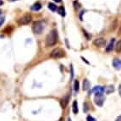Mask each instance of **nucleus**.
Instances as JSON below:
<instances>
[{
	"instance_id": "nucleus-21",
	"label": "nucleus",
	"mask_w": 121,
	"mask_h": 121,
	"mask_svg": "<svg viewBox=\"0 0 121 121\" xmlns=\"http://www.w3.org/2000/svg\"><path fill=\"white\" fill-rule=\"evenodd\" d=\"M70 69H71V78H73V74H74L73 72H74V71H73V66L72 65L70 66Z\"/></svg>"
},
{
	"instance_id": "nucleus-16",
	"label": "nucleus",
	"mask_w": 121,
	"mask_h": 121,
	"mask_svg": "<svg viewBox=\"0 0 121 121\" xmlns=\"http://www.w3.org/2000/svg\"><path fill=\"white\" fill-rule=\"evenodd\" d=\"M115 49L118 52H121V40H119L116 45H115Z\"/></svg>"
},
{
	"instance_id": "nucleus-14",
	"label": "nucleus",
	"mask_w": 121,
	"mask_h": 121,
	"mask_svg": "<svg viewBox=\"0 0 121 121\" xmlns=\"http://www.w3.org/2000/svg\"><path fill=\"white\" fill-rule=\"evenodd\" d=\"M42 9V4H39V3H36L33 6H31V9L32 10H35V11H38Z\"/></svg>"
},
{
	"instance_id": "nucleus-27",
	"label": "nucleus",
	"mask_w": 121,
	"mask_h": 121,
	"mask_svg": "<svg viewBox=\"0 0 121 121\" xmlns=\"http://www.w3.org/2000/svg\"><path fill=\"white\" fill-rule=\"evenodd\" d=\"M67 121H72V120H71L70 118H68V119H67Z\"/></svg>"
},
{
	"instance_id": "nucleus-19",
	"label": "nucleus",
	"mask_w": 121,
	"mask_h": 121,
	"mask_svg": "<svg viewBox=\"0 0 121 121\" xmlns=\"http://www.w3.org/2000/svg\"><path fill=\"white\" fill-rule=\"evenodd\" d=\"M86 121H97V120H96V119H94L92 116L88 115V116L86 117Z\"/></svg>"
},
{
	"instance_id": "nucleus-26",
	"label": "nucleus",
	"mask_w": 121,
	"mask_h": 121,
	"mask_svg": "<svg viewBox=\"0 0 121 121\" xmlns=\"http://www.w3.org/2000/svg\"><path fill=\"white\" fill-rule=\"evenodd\" d=\"M53 1H55V2H57V3H59V2H61V0H53Z\"/></svg>"
},
{
	"instance_id": "nucleus-2",
	"label": "nucleus",
	"mask_w": 121,
	"mask_h": 121,
	"mask_svg": "<svg viewBox=\"0 0 121 121\" xmlns=\"http://www.w3.org/2000/svg\"><path fill=\"white\" fill-rule=\"evenodd\" d=\"M44 27H45V25L43 21H36V22L33 23L32 30L35 34L40 35L43 32Z\"/></svg>"
},
{
	"instance_id": "nucleus-7",
	"label": "nucleus",
	"mask_w": 121,
	"mask_h": 121,
	"mask_svg": "<svg viewBox=\"0 0 121 121\" xmlns=\"http://www.w3.org/2000/svg\"><path fill=\"white\" fill-rule=\"evenodd\" d=\"M92 92L95 94V96L98 95H103L104 92V87L100 86H97L92 89Z\"/></svg>"
},
{
	"instance_id": "nucleus-10",
	"label": "nucleus",
	"mask_w": 121,
	"mask_h": 121,
	"mask_svg": "<svg viewBox=\"0 0 121 121\" xmlns=\"http://www.w3.org/2000/svg\"><path fill=\"white\" fill-rule=\"evenodd\" d=\"M113 66L115 69H121V60L119 59H114L113 60Z\"/></svg>"
},
{
	"instance_id": "nucleus-23",
	"label": "nucleus",
	"mask_w": 121,
	"mask_h": 121,
	"mask_svg": "<svg viewBox=\"0 0 121 121\" xmlns=\"http://www.w3.org/2000/svg\"><path fill=\"white\" fill-rule=\"evenodd\" d=\"M115 121H121V115H120V116H119V117L116 119V120H115Z\"/></svg>"
},
{
	"instance_id": "nucleus-13",
	"label": "nucleus",
	"mask_w": 121,
	"mask_h": 121,
	"mask_svg": "<svg viewBox=\"0 0 121 121\" xmlns=\"http://www.w3.org/2000/svg\"><path fill=\"white\" fill-rule=\"evenodd\" d=\"M89 88H90V82L87 81L86 79H85L84 81H83V90L84 91H87Z\"/></svg>"
},
{
	"instance_id": "nucleus-20",
	"label": "nucleus",
	"mask_w": 121,
	"mask_h": 121,
	"mask_svg": "<svg viewBox=\"0 0 121 121\" xmlns=\"http://www.w3.org/2000/svg\"><path fill=\"white\" fill-rule=\"evenodd\" d=\"M87 108H88V104L86 103H84V111L85 112H87Z\"/></svg>"
},
{
	"instance_id": "nucleus-25",
	"label": "nucleus",
	"mask_w": 121,
	"mask_h": 121,
	"mask_svg": "<svg viewBox=\"0 0 121 121\" xmlns=\"http://www.w3.org/2000/svg\"><path fill=\"white\" fill-rule=\"evenodd\" d=\"M3 4H4V2H3L2 0H0V6H1V5H3Z\"/></svg>"
},
{
	"instance_id": "nucleus-17",
	"label": "nucleus",
	"mask_w": 121,
	"mask_h": 121,
	"mask_svg": "<svg viewBox=\"0 0 121 121\" xmlns=\"http://www.w3.org/2000/svg\"><path fill=\"white\" fill-rule=\"evenodd\" d=\"M58 12H59V14H61L62 16H65V9H64V7H59Z\"/></svg>"
},
{
	"instance_id": "nucleus-6",
	"label": "nucleus",
	"mask_w": 121,
	"mask_h": 121,
	"mask_svg": "<svg viewBox=\"0 0 121 121\" xmlns=\"http://www.w3.org/2000/svg\"><path fill=\"white\" fill-rule=\"evenodd\" d=\"M105 44H106V41H105V39L103 38V37H99V38H97L96 40L93 41V45L99 47V48H100V47L105 46Z\"/></svg>"
},
{
	"instance_id": "nucleus-4",
	"label": "nucleus",
	"mask_w": 121,
	"mask_h": 121,
	"mask_svg": "<svg viewBox=\"0 0 121 121\" xmlns=\"http://www.w3.org/2000/svg\"><path fill=\"white\" fill-rule=\"evenodd\" d=\"M31 20H32L31 15L29 14H24L21 18H20V20H18V24L19 25H27L31 21Z\"/></svg>"
},
{
	"instance_id": "nucleus-9",
	"label": "nucleus",
	"mask_w": 121,
	"mask_h": 121,
	"mask_svg": "<svg viewBox=\"0 0 121 121\" xmlns=\"http://www.w3.org/2000/svg\"><path fill=\"white\" fill-rule=\"evenodd\" d=\"M114 43H115V39L114 38H112L111 41L109 42L108 44L107 47H106V52H111V51L113 49V47H114Z\"/></svg>"
},
{
	"instance_id": "nucleus-15",
	"label": "nucleus",
	"mask_w": 121,
	"mask_h": 121,
	"mask_svg": "<svg viewBox=\"0 0 121 121\" xmlns=\"http://www.w3.org/2000/svg\"><path fill=\"white\" fill-rule=\"evenodd\" d=\"M48 9L51 10V11H52V12H55L57 10V6L56 4H52V3H49L48 5Z\"/></svg>"
},
{
	"instance_id": "nucleus-24",
	"label": "nucleus",
	"mask_w": 121,
	"mask_h": 121,
	"mask_svg": "<svg viewBox=\"0 0 121 121\" xmlns=\"http://www.w3.org/2000/svg\"><path fill=\"white\" fill-rule=\"evenodd\" d=\"M4 18H2V20H0V26H1V25L4 23Z\"/></svg>"
},
{
	"instance_id": "nucleus-22",
	"label": "nucleus",
	"mask_w": 121,
	"mask_h": 121,
	"mask_svg": "<svg viewBox=\"0 0 121 121\" xmlns=\"http://www.w3.org/2000/svg\"><path fill=\"white\" fill-rule=\"evenodd\" d=\"M119 95H120V97H121V85L119 86Z\"/></svg>"
},
{
	"instance_id": "nucleus-5",
	"label": "nucleus",
	"mask_w": 121,
	"mask_h": 121,
	"mask_svg": "<svg viewBox=\"0 0 121 121\" xmlns=\"http://www.w3.org/2000/svg\"><path fill=\"white\" fill-rule=\"evenodd\" d=\"M105 101V97L103 95H98V96H95V98H94V102L95 103L99 106V107H102Z\"/></svg>"
},
{
	"instance_id": "nucleus-3",
	"label": "nucleus",
	"mask_w": 121,
	"mask_h": 121,
	"mask_svg": "<svg viewBox=\"0 0 121 121\" xmlns=\"http://www.w3.org/2000/svg\"><path fill=\"white\" fill-rule=\"evenodd\" d=\"M65 55V52L61 48H55L51 52L50 56L53 59H59Z\"/></svg>"
},
{
	"instance_id": "nucleus-12",
	"label": "nucleus",
	"mask_w": 121,
	"mask_h": 121,
	"mask_svg": "<svg viewBox=\"0 0 121 121\" xmlns=\"http://www.w3.org/2000/svg\"><path fill=\"white\" fill-rule=\"evenodd\" d=\"M73 112H74V113L75 114H76V113H78L79 112V108H78V103H77V101H74L73 102Z\"/></svg>"
},
{
	"instance_id": "nucleus-18",
	"label": "nucleus",
	"mask_w": 121,
	"mask_h": 121,
	"mask_svg": "<svg viewBox=\"0 0 121 121\" xmlns=\"http://www.w3.org/2000/svg\"><path fill=\"white\" fill-rule=\"evenodd\" d=\"M74 90H75V91H78L79 90V81L77 80H75L74 82Z\"/></svg>"
},
{
	"instance_id": "nucleus-29",
	"label": "nucleus",
	"mask_w": 121,
	"mask_h": 121,
	"mask_svg": "<svg viewBox=\"0 0 121 121\" xmlns=\"http://www.w3.org/2000/svg\"><path fill=\"white\" fill-rule=\"evenodd\" d=\"M0 13H1V10H0Z\"/></svg>"
},
{
	"instance_id": "nucleus-8",
	"label": "nucleus",
	"mask_w": 121,
	"mask_h": 121,
	"mask_svg": "<svg viewBox=\"0 0 121 121\" xmlns=\"http://www.w3.org/2000/svg\"><path fill=\"white\" fill-rule=\"evenodd\" d=\"M69 96H68V95L64 97L62 99H61L60 104H61L62 108H65L67 107V105H68V103H69Z\"/></svg>"
},
{
	"instance_id": "nucleus-28",
	"label": "nucleus",
	"mask_w": 121,
	"mask_h": 121,
	"mask_svg": "<svg viewBox=\"0 0 121 121\" xmlns=\"http://www.w3.org/2000/svg\"><path fill=\"white\" fill-rule=\"evenodd\" d=\"M9 1H10V2H13V1H15V0H9Z\"/></svg>"
},
{
	"instance_id": "nucleus-1",
	"label": "nucleus",
	"mask_w": 121,
	"mask_h": 121,
	"mask_svg": "<svg viewBox=\"0 0 121 121\" xmlns=\"http://www.w3.org/2000/svg\"><path fill=\"white\" fill-rule=\"evenodd\" d=\"M57 41H58V33H57V30H52L50 31V33L47 36L45 43H46L47 47H52L56 44Z\"/></svg>"
},
{
	"instance_id": "nucleus-11",
	"label": "nucleus",
	"mask_w": 121,
	"mask_h": 121,
	"mask_svg": "<svg viewBox=\"0 0 121 121\" xmlns=\"http://www.w3.org/2000/svg\"><path fill=\"white\" fill-rule=\"evenodd\" d=\"M104 91H106L107 94H111V93H113V91H114V87H113V86H112V85L107 86L104 88Z\"/></svg>"
}]
</instances>
